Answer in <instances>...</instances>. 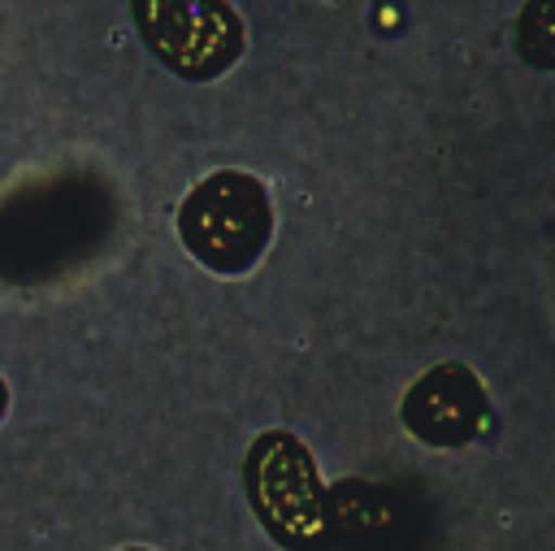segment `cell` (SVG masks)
<instances>
[{"label":"cell","mask_w":555,"mask_h":551,"mask_svg":"<svg viewBox=\"0 0 555 551\" xmlns=\"http://www.w3.org/2000/svg\"><path fill=\"white\" fill-rule=\"evenodd\" d=\"M273 234V204L260 178L243 169H217L186 191L178 204L182 247L212 273H247Z\"/></svg>","instance_id":"obj_2"},{"label":"cell","mask_w":555,"mask_h":551,"mask_svg":"<svg viewBox=\"0 0 555 551\" xmlns=\"http://www.w3.org/2000/svg\"><path fill=\"white\" fill-rule=\"evenodd\" d=\"M243 495L260 529L286 551H325L334 542V503L317 477L312 451L286 434L264 430L243 456Z\"/></svg>","instance_id":"obj_1"},{"label":"cell","mask_w":555,"mask_h":551,"mask_svg":"<svg viewBox=\"0 0 555 551\" xmlns=\"http://www.w3.org/2000/svg\"><path fill=\"white\" fill-rule=\"evenodd\" d=\"M516 56L529 69L555 74V0H525L516 17Z\"/></svg>","instance_id":"obj_5"},{"label":"cell","mask_w":555,"mask_h":551,"mask_svg":"<svg viewBox=\"0 0 555 551\" xmlns=\"http://www.w3.org/2000/svg\"><path fill=\"white\" fill-rule=\"evenodd\" d=\"M4 403H9V390H4V382H0V417H4Z\"/></svg>","instance_id":"obj_6"},{"label":"cell","mask_w":555,"mask_h":551,"mask_svg":"<svg viewBox=\"0 0 555 551\" xmlns=\"http://www.w3.org/2000/svg\"><path fill=\"white\" fill-rule=\"evenodd\" d=\"M126 551H147V547H126Z\"/></svg>","instance_id":"obj_7"},{"label":"cell","mask_w":555,"mask_h":551,"mask_svg":"<svg viewBox=\"0 0 555 551\" xmlns=\"http://www.w3.org/2000/svg\"><path fill=\"white\" fill-rule=\"evenodd\" d=\"M399 417H403V430L421 438L425 447L455 451V447L477 443L490 430V395L468 364L447 360V364L425 369L408 386Z\"/></svg>","instance_id":"obj_4"},{"label":"cell","mask_w":555,"mask_h":551,"mask_svg":"<svg viewBox=\"0 0 555 551\" xmlns=\"http://www.w3.org/2000/svg\"><path fill=\"white\" fill-rule=\"evenodd\" d=\"M130 22L182 82L221 78L247 48V26L230 0H130Z\"/></svg>","instance_id":"obj_3"}]
</instances>
